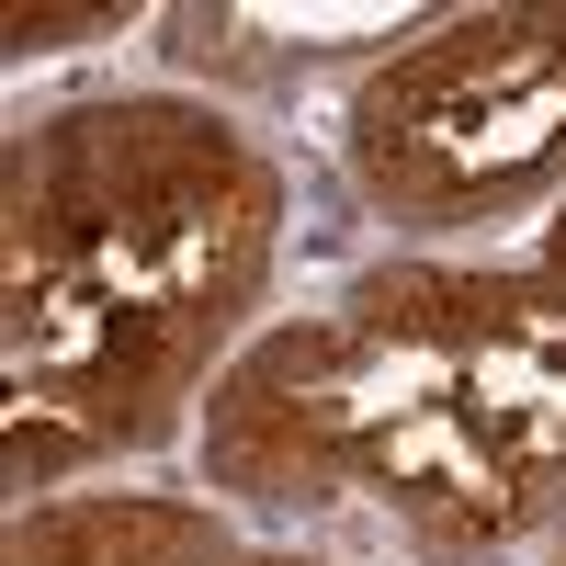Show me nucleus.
<instances>
[{
    "label": "nucleus",
    "mask_w": 566,
    "mask_h": 566,
    "mask_svg": "<svg viewBox=\"0 0 566 566\" xmlns=\"http://www.w3.org/2000/svg\"><path fill=\"white\" fill-rule=\"evenodd\" d=\"M205 476L283 522H374L488 566L566 522V272L386 261L216 374Z\"/></svg>",
    "instance_id": "f257e3e1"
},
{
    "label": "nucleus",
    "mask_w": 566,
    "mask_h": 566,
    "mask_svg": "<svg viewBox=\"0 0 566 566\" xmlns=\"http://www.w3.org/2000/svg\"><path fill=\"white\" fill-rule=\"evenodd\" d=\"M283 250V181L227 114L125 91L34 114L0 159V374L12 488L181 431Z\"/></svg>",
    "instance_id": "f03ea898"
},
{
    "label": "nucleus",
    "mask_w": 566,
    "mask_h": 566,
    "mask_svg": "<svg viewBox=\"0 0 566 566\" xmlns=\"http://www.w3.org/2000/svg\"><path fill=\"white\" fill-rule=\"evenodd\" d=\"M340 159L374 216L408 239H476L566 205V0L544 12H453L374 57Z\"/></svg>",
    "instance_id": "7ed1b4c3"
},
{
    "label": "nucleus",
    "mask_w": 566,
    "mask_h": 566,
    "mask_svg": "<svg viewBox=\"0 0 566 566\" xmlns=\"http://www.w3.org/2000/svg\"><path fill=\"white\" fill-rule=\"evenodd\" d=\"M216 499H148V488H91V499H23L12 566H227Z\"/></svg>",
    "instance_id": "20e7f679"
},
{
    "label": "nucleus",
    "mask_w": 566,
    "mask_h": 566,
    "mask_svg": "<svg viewBox=\"0 0 566 566\" xmlns=\"http://www.w3.org/2000/svg\"><path fill=\"white\" fill-rule=\"evenodd\" d=\"M125 12H114V0H103V12H34V0H23V12H12V57H45V45H80V34H114Z\"/></svg>",
    "instance_id": "39448f33"
},
{
    "label": "nucleus",
    "mask_w": 566,
    "mask_h": 566,
    "mask_svg": "<svg viewBox=\"0 0 566 566\" xmlns=\"http://www.w3.org/2000/svg\"><path fill=\"white\" fill-rule=\"evenodd\" d=\"M533 250H544V261H555V272H566V205H555V216H544V239H533Z\"/></svg>",
    "instance_id": "423d86ee"
},
{
    "label": "nucleus",
    "mask_w": 566,
    "mask_h": 566,
    "mask_svg": "<svg viewBox=\"0 0 566 566\" xmlns=\"http://www.w3.org/2000/svg\"><path fill=\"white\" fill-rule=\"evenodd\" d=\"M227 566H340V555H227Z\"/></svg>",
    "instance_id": "0eeeda50"
},
{
    "label": "nucleus",
    "mask_w": 566,
    "mask_h": 566,
    "mask_svg": "<svg viewBox=\"0 0 566 566\" xmlns=\"http://www.w3.org/2000/svg\"><path fill=\"white\" fill-rule=\"evenodd\" d=\"M555 566H566V555H555Z\"/></svg>",
    "instance_id": "6e6552de"
}]
</instances>
